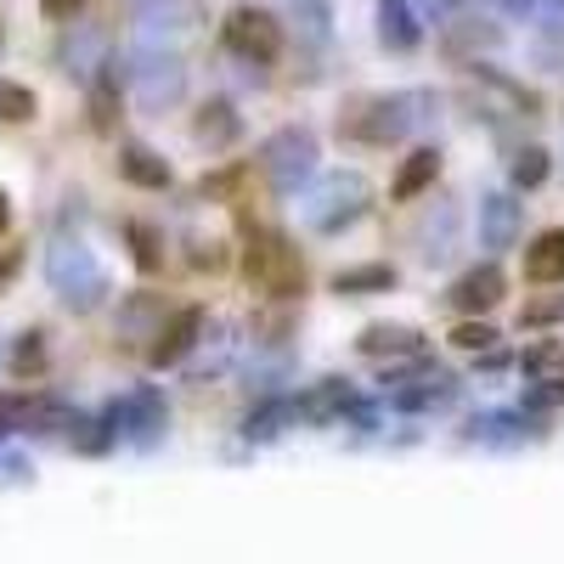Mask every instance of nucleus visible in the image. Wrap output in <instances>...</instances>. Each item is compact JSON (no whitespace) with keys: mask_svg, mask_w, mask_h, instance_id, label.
<instances>
[{"mask_svg":"<svg viewBox=\"0 0 564 564\" xmlns=\"http://www.w3.org/2000/svg\"><path fill=\"white\" fill-rule=\"evenodd\" d=\"M435 90H372V97H356L339 113V141H356V148H401L406 135H417L435 119Z\"/></svg>","mask_w":564,"mask_h":564,"instance_id":"nucleus-1","label":"nucleus"},{"mask_svg":"<svg viewBox=\"0 0 564 564\" xmlns=\"http://www.w3.org/2000/svg\"><path fill=\"white\" fill-rule=\"evenodd\" d=\"M243 276H249V289L271 305H294L305 300V254L294 249L289 231H276V226H254L249 231V243H243Z\"/></svg>","mask_w":564,"mask_h":564,"instance_id":"nucleus-2","label":"nucleus"},{"mask_svg":"<svg viewBox=\"0 0 564 564\" xmlns=\"http://www.w3.org/2000/svg\"><path fill=\"white\" fill-rule=\"evenodd\" d=\"M372 209V181L361 170H334V175H322L311 193L300 198V215L305 226L316 231V238H345L350 226H361Z\"/></svg>","mask_w":564,"mask_h":564,"instance_id":"nucleus-3","label":"nucleus"},{"mask_svg":"<svg viewBox=\"0 0 564 564\" xmlns=\"http://www.w3.org/2000/svg\"><path fill=\"white\" fill-rule=\"evenodd\" d=\"M45 282H52L57 305L74 311V316H90L108 300V271L79 238H57L52 249H45Z\"/></svg>","mask_w":564,"mask_h":564,"instance_id":"nucleus-4","label":"nucleus"},{"mask_svg":"<svg viewBox=\"0 0 564 564\" xmlns=\"http://www.w3.org/2000/svg\"><path fill=\"white\" fill-rule=\"evenodd\" d=\"M316 164H322V141H316L311 124H276L260 141V175L276 198H294L300 186H311Z\"/></svg>","mask_w":564,"mask_h":564,"instance_id":"nucleus-5","label":"nucleus"},{"mask_svg":"<svg viewBox=\"0 0 564 564\" xmlns=\"http://www.w3.org/2000/svg\"><path fill=\"white\" fill-rule=\"evenodd\" d=\"M124 85L141 113H164L186 97V63L170 52V45H135L124 57Z\"/></svg>","mask_w":564,"mask_h":564,"instance_id":"nucleus-6","label":"nucleus"},{"mask_svg":"<svg viewBox=\"0 0 564 564\" xmlns=\"http://www.w3.org/2000/svg\"><path fill=\"white\" fill-rule=\"evenodd\" d=\"M379 384H384V401H390L395 412H435V406H452V401L463 395L457 372H446V367L430 361V356L384 367Z\"/></svg>","mask_w":564,"mask_h":564,"instance_id":"nucleus-7","label":"nucleus"},{"mask_svg":"<svg viewBox=\"0 0 564 564\" xmlns=\"http://www.w3.org/2000/svg\"><path fill=\"white\" fill-rule=\"evenodd\" d=\"M220 45L231 57H238L243 68H271L276 57H282V45H289V29H282V18L276 12H265V7H231L226 12V23H220Z\"/></svg>","mask_w":564,"mask_h":564,"instance_id":"nucleus-8","label":"nucleus"},{"mask_svg":"<svg viewBox=\"0 0 564 564\" xmlns=\"http://www.w3.org/2000/svg\"><path fill=\"white\" fill-rule=\"evenodd\" d=\"M102 417H108L113 441L148 452V446H159L164 430H170V401H164L159 384H130V390H119V395L102 406Z\"/></svg>","mask_w":564,"mask_h":564,"instance_id":"nucleus-9","label":"nucleus"},{"mask_svg":"<svg viewBox=\"0 0 564 564\" xmlns=\"http://www.w3.org/2000/svg\"><path fill=\"white\" fill-rule=\"evenodd\" d=\"M406 243H412L417 265H430V271L452 265L457 249H463V209H457V198H430L423 204L412 231H406Z\"/></svg>","mask_w":564,"mask_h":564,"instance_id":"nucleus-10","label":"nucleus"},{"mask_svg":"<svg viewBox=\"0 0 564 564\" xmlns=\"http://www.w3.org/2000/svg\"><path fill=\"white\" fill-rule=\"evenodd\" d=\"M294 412H300V423H316V430L322 423H345V417L372 430V406L361 401V390L350 379H316V384L294 390Z\"/></svg>","mask_w":564,"mask_h":564,"instance_id":"nucleus-11","label":"nucleus"},{"mask_svg":"<svg viewBox=\"0 0 564 564\" xmlns=\"http://www.w3.org/2000/svg\"><path fill=\"white\" fill-rule=\"evenodd\" d=\"M57 63H63V74H68L74 85L90 90V85L108 74V63H113V40H108V29H102V23H68L63 40H57Z\"/></svg>","mask_w":564,"mask_h":564,"instance_id":"nucleus-12","label":"nucleus"},{"mask_svg":"<svg viewBox=\"0 0 564 564\" xmlns=\"http://www.w3.org/2000/svg\"><path fill=\"white\" fill-rule=\"evenodd\" d=\"M204 327H209V311L204 305H175L164 316V327L153 334V345H148V367L153 372L186 367V361H193V350H198V339H204Z\"/></svg>","mask_w":564,"mask_h":564,"instance_id":"nucleus-13","label":"nucleus"},{"mask_svg":"<svg viewBox=\"0 0 564 564\" xmlns=\"http://www.w3.org/2000/svg\"><path fill=\"white\" fill-rule=\"evenodd\" d=\"M198 23H204L198 0H130L135 45H170V40H181L186 29H198Z\"/></svg>","mask_w":564,"mask_h":564,"instance_id":"nucleus-14","label":"nucleus"},{"mask_svg":"<svg viewBox=\"0 0 564 564\" xmlns=\"http://www.w3.org/2000/svg\"><path fill=\"white\" fill-rule=\"evenodd\" d=\"M525 238V204L513 186H502V193H486L480 198V249L486 260H502L508 249H520Z\"/></svg>","mask_w":564,"mask_h":564,"instance_id":"nucleus-15","label":"nucleus"},{"mask_svg":"<svg viewBox=\"0 0 564 564\" xmlns=\"http://www.w3.org/2000/svg\"><path fill=\"white\" fill-rule=\"evenodd\" d=\"M502 300H508V271H502V260L468 265L452 289H446V311H457V316H486V311H497Z\"/></svg>","mask_w":564,"mask_h":564,"instance_id":"nucleus-16","label":"nucleus"},{"mask_svg":"<svg viewBox=\"0 0 564 564\" xmlns=\"http://www.w3.org/2000/svg\"><path fill=\"white\" fill-rule=\"evenodd\" d=\"M356 356L384 361V367L417 361V356H430V334H423V327H412V322H367L361 334H356Z\"/></svg>","mask_w":564,"mask_h":564,"instance_id":"nucleus-17","label":"nucleus"},{"mask_svg":"<svg viewBox=\"0 0 564 564\" xmlns=\"http://www.w3.org/2000/svg\"><path fill=\"white\" fill-rule=\"evenodd\" d=\"M170 311H175V305H170L159 289H135V294H124L119 311H113V334L130 339V345H153V334L164 327Z\"/></svg>","mask_w":564,"mask_h":564,"instance_id":"nucleus-18","label":"nucleus"},{"mask_svg":"<svg viewBox=\"0 0 564 564\" xmlns=\"http://www.w3.org/2000/svg\"><path fill=\"white\" fill-rule=\"evenodd\" d=\"M193 141L204 153H231L243 141V113L231 97H209L198 113H193Z\"/></svg>","mask_w":564,"mask_h":564,"instance_id":"nucleus-19","label":"nucleus"},{"mask_svg":"<svg viewBox=\"0 0 564 564\" xmlns=\"http://www.w3.org/2000/svg\"><path fill=\"white\" fill-rule=\"evenodd\" d=\"M119 181H130L135 193H170L175 170L159 148H148V141H119Z\"/></svg>","mask_w":564,"mask_h":564,"instance_id":"nucleus-20","label":"nucleus"},{"mask_svg":"<svg viewBox=\"0 0 564 564\" xmlns=\"http://www.w3.org/2000/svg\"><path fill=\"white\" fill-rule=\"evenodd\" d=\"M435 181H441V148H412V153L395 164V175H390V204L430 198Z\"/></svg>","mask_w":564,"mask_h":564,"instance_id":"nucleus-21","label":"nucleus"},{"mask_svg":"<svg viewBox=\"0 0 564 564\" xmlns=\"http://www.w3.org/2000/svg\"><path fill=\"white\" fill-rule=\"evenodd\" d=\"M401 282V271L390 260H361V265H339L334 276H327V289H334L339 300H372V294H390Z\"/></svg>","mask_w":564,"mask_h":564,"instance_id":"nucleus-22","label":"nucleus"},{"mask_svg":"<svg viewBox=\"0 0 564 564\" xmlns=\"http://www.w3.org/2000/svg\"><path fill=\"white\" fill-rule=\"evenodd\" d=\"M525 282L531 289H564V226H547L525 243Z\"/></svg>","mask_w":564,"mask_h":564,"instance_id":"nucleus-23","label":"nucleus"},{"mask_svg":"<svg viewBox=\"0 0 564 564\" xmlns=\"http://www.w3.org/2000/svg\"><path fill=\"white\" fill-rule=\"evenodd\" d=\"M238 350H243L238 322H209L204 339H198V350H193V361H186V372H193V379H215V372L231 367V356H238Z\"/></svg>","mask_w":564,"mask_h":564,"instance_id":"nucleus-24","label":"nucleus"},{"mask_svg":"<svg viewBox=\"0 0 564 564\" xmlns=\"http://www.w3.org/2000/svg\"><path fill=\"white\" fill-rule=\"evenodd\" d=\"M300 423V412H294V395H260L254 406H249V417H243V441L249 446H265V441H282Z\"/></svg>","mask_w":564,"mask_h":564,"instance_id":"nucleus-25","label":"nucleus"},{"mask_svg":"<svg viewBox=\"0 0 564 564\" xmlns=\"http://www.w3.org/2000/svg\"><path fill=\"white\" fill-rule=\"evenodd\" d=\"M372 23H379V45H384V52H395V57H406V52H417V45H423V23H417V12L406 7V0H379Z\"/></svg>","mask_w":564,"mask_h":564,"instance_id":"nucleus-26","label":"nucleus"},{"mask_svg":"<svg viewBox=\"0 0 564 564\" xmlns=\"http://www.w3.org/2000/svg\"><path fill=\"white\" fill-rule=\"evenodd\" d=\"M441 45L452 57H468V52H497L502 45V29L497 23H480L475 12H452L446 29H441Z\"/></svg>","mask_w":564,"mask_h":564,"instance_id":"nucleus-27","label":"nucleus"},{"mask_svg":"<svg viewBox=\"0 0 564 564\" xmlns=\"http://www.w3.org/2000/svg\"><path fill=\"white\" fill-rule=\"evenodd\" d=\"M536 423L525 412H480L468 417V441H486V446H520Z\"/></svg>","mask_w":564,"mask_h":564,"instance_id":"nucleus-28","label":"nucleus"},{"mask_svg":"<svg viewBox=\"0 0 564 564\" xmlns=\"http://www.w3.org/2000/svg\"><path fill=\"white\" fill-rule=\"evenodd\" d=\"M124 243H130V260H135L141 276L164 271V231L153 220H124Z\"/></svg>","mask_w":564,"mask_h":564,"instance_id":"nucleus-29","label":"nucleus"},{"mask_svg":"<svg viewBox=\"0 0 564 564\" xmlns=\"http://www.w3.org/2000/svg\"><path fill=\"white\" fill-rule=\"evenodd\" d=\"M547 175H553V153L542 148V141H525V148L508 159V186L513 193H536Z\"/></svg>","mask_w":564,"mask_h":564,"instance_id":"nucleus-30","label":"nucleus"},{"mask_svg":"<svg viewBox=\"0 0 564 564\" xmlns=\"http://www.w3.org/2000/svg\"><path fill=\"white\" fill-rule=\"evenodd\" d=\"M12 379L18 384H40L45 379V334H40V327L18 334V345H12Z\"/></svg>","mask_w":564,"mask_h":564,"instance_id":"nucleus-31","label":"nucleus"},{"mask_svg":"<svg viewBox=\"0 0 564 564\" xmlns=\"http://www.w3.org/2000/svg\"><path fill=\"white\" fill-rule=\"evenodd\" d=\"M497 327L486 322V316H457V327L446 334V345L452 350H463V356H486V350H497Z\"/></svg>","mask_w":564,"mask_h":564,"instance_id":"nucleus-32","label":"nucleus"},{"mask_svg":"<svg viewBox=\"0 0 564 564\" xmlns=\"http://www.w3.org/2000/svg\"><path fill=\"white\" fill-rule=\"evenodd\" d=\"M40 119V97L23 79H0V124H34Z\"/></svg>","mask_w":564,"mask_h":564,"instance_id":"nucleus-33","label":"nucleus"},{"mask_svg":"<svg viewBox=\"0 0 564 564\" xmlns=\"http://www.w3.org/2000/svg\"><path fill=\"white\" fill-rule=\"evenodd\" d=\"M294 29L305 45H327V34H334V12H327V0H300L294 7Z\"/></svg>","mask_w":564,"mask_h":564,"instance_id":"nucleus-34","label":"nucleus"},{"mask_svg":"<svg viewBox=\"0 0 564 564\" xmlns=\"http://www.w3.org/2000/svg\"><path fill=\"white\" fill-rule=\"evenodd\" d=\"M520 327H564V294H542L520 305Z\"/></svg>","mask_w":564,"mask_h":564,"instance_id":"nucleus-35","label":"nucleus"},{"mask_svg":"<svg viewBox=\"0 0 564 564\" xmlns=\"http://www.w3.org/2000/svg\"><path fill=\"white\" fill-rule=\"evenodd\" d=\"M525 23H536L542 34H558L564 40V0H531V18Z\"/></svg>","mask_w":564,"mask_h":564,"instance_id":"nucleus-36","label":"nucleus"},{"mask_svg":"<svg viewBox=\"0 0 564 564\" xmlns=\"http://www.w3.org/2000/svg\"><path fill=\"white\" fill-rule=\"evenodd\" d=\"M231 265V254H226V243L220 238H209V243H193V271H209V276H220Z\"/></svg>","mask_w":564,"mask_h":564,"instance_id":"nucleus-37","label":"nucleus"},{"mask_svg":"<svg viewBox=\"0 0 564 564\" xmlns=\"http://www.w3.org/2000/svg\"><path fill=\"white\" fill-rule=\"evenodd\" d=\"M40 18L68 29V23H79V18H85V0H40Z\"/></svg>","mask_w":564,"mask_h":564,"instance_id":"nucleus-38","label":"nucleus"},{"mask_svg":"<svg viewBox=\"0 0 564 564\" xmlns=\"http://www.w3.org/2000/svg\"><path fill=\"white\" fill-rule=\"evenodd\" d=\"M7 226H12V198L0 193V238H7Z\"/></svg>","mask_w":564,"mask_h":564,"instance_id":"nucleus-39","label":"nucleus"},{"mask_svg":"<svg viewBox=\"0 0 564 564\" xmlns=\"http://www.w3.org/2000/svg\"><path fill=\"white\" fill-rule=\"evenodd\" d=\"M430 7H435V12H441V18H452V12H457V7H468V0H430Z\"/></svg>","mask_w":564,"mask_h":564,"instance_id":"nucleus-40","label":"nucleus"},{"mask_svg":"<svg viewBox=\"0 0 564 564\" xmlns=\"http://www.w3.org/2000/svg\"><path fill=\"white\" fill-rule=\"evenodd\" d=\"M0 45H7V29H0Z\"/></svg>","mask_w":564,"mask_h":564,"instance_id":"nucleus-41","label":"nucleus"},{"mask_svg":"<svg viewBox=\"0 0 564 564\" xmlns=\"http://www.w3.org/2000/svg\"><path fill=\"white\" fill-rule=\"evenodd\" d=\"M558 379H564V361H558Z\"/></svg>","mask_w":564,"mask_h":564,"instance_id":"nucleus-42","label":"nucleus"}]
</instances>
